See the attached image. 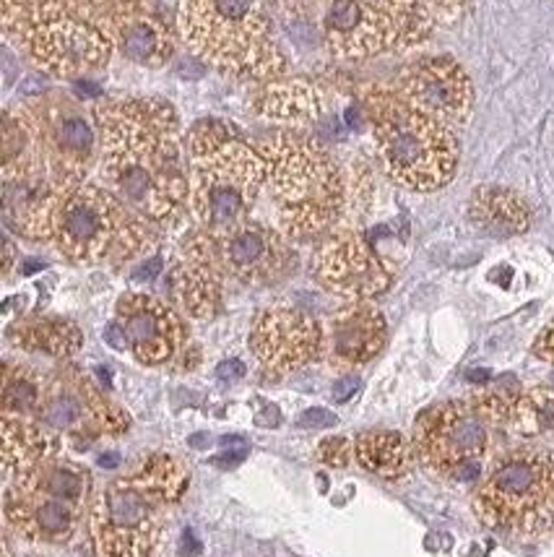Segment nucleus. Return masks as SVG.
<instances>
[{
  "mask_svg": "<svg viewBox=\"0 0 554 557\" xmlns=\"http://www.w3.org/2000/svg\"><path fill=\"white\" fill-rule=\"evenodd\" d=\"M190 487L188 467L167 454L138 459L95 495L87 532L95 557H160L169 510Z\"/></svg>",
  "mask_w": 554,
  "mask_h": 557,
  "instance_id": "obj_3",
  "label": "nucleus"
},
{
  "mask_svg": "<svg viewBox=\"0 0 554 557\" xmlns=\"http://www.w3.org/2000/svg\"><path fill=\"white\" fill-rule=\"evenodd\" d=\"M240 375H245V364L240 360H229L219 364V377H224V381H229V377H240Z\"/></svg>",
  "mask_w": 554,
  "mask_h": 557,
  "instance_id": "obj_36",
  "label": "nucleus"
},
{
  "mask_svg": "<svg viewBox=\"0 0 554 557\" xmlns=\"http://www.w3.org/2000/svg\"><path fill=\"white\" fill-rule=\"evenodd\" d=\"M250 349L268 377H287L326 351V329L305 310L274 305L255 318Z\"/></svg>",
  "mask_w": 554,
  "mask_h": 557,
  "instance_id": "obj_17",
  "label": "nucleus"
},
{
  "mask_svg": "<svg viewBox=\"0 0 554 557\" xmlns=\"http://www.w3.org/2000/svg\"><path fill=\"white\" fill-rule=\"evenodd\" d=\"M414 448L399 433L373 430L354 437V459L365 472L382 480H401L408 472Z\"/></svg>",
  "mask_w": 554,
  "mask_h": 557,
  "instance_id": "obj_28",
  "label": "nucleus"
},
{
  "mask_svg": "<svg viewBox=\"0 0 554 557\" xmlns=\"http://www.w3.org/2000/svg\"><path fill=\"white\" fill-rule=\"evenodd\" d=\"M99 151L97 125L71 97H39L3 110L0 177L42 172L61 194L87 183Z\"/></svg>",
  "mask_w": 554,
  "mask_h": 557,
  "instance_id": "obj_4",
  "label": "nucleus"
},
{
  "mask_svg": "<svg viewBox=\"0 0 554 557\" xmlns=\"http://www.w3.org/2000/svg\"><path fill=\"white\" fill-rule=\"evenodd\" d=\"M533 355H537L539 360L554 364V321L546 323L542 334L537 336V342H533Z\"/></svg>",
  "mask_w": 554,
  "mask_h": 557,
  "instance_id": "obj_34",
  "label": "nucleus"
},
{
  "mask_svg": "<svg viewBox=\"0 0 554 557\" xmlns=\"http://www.w3.org/2000/svg\"><path fill=\"white\" fill-rule=\"evenodd\" d=\"M188 211L201 230L224 232L248 222L268 181L266 159L232 125L201 121L185 141Z\"/></svg>",
  "mask_w": 554,
  "mask_h": 557,
  "instance_id": "obj_6",
  "label": "nucleus"
},
{
  "mask_svg": "<svg viewBox=\"0 0 554 557\" xmlns=\"http://www.w3.org/2000/svg\"><path fill=\"white\" fill-rule=\"evenodd\" d=\"M395 91L448 128H461L471 117L474 84L453 58H421L406 65L395 78Z\"/></svg>",
  "mask_w": 554,
  "mask_h": 557,
  "instance_id": "obj_19",
  "label": "nucleus"
},
{
  "mask_svg": "<svg viewBox=\"0 0 554 557\" xmlns=\"http://www.w3.org/2000/svg\"><path fill=\"white\" fill-rule=\"evenodd\" d=\"M435 29L425 0H326L323 42L339 61H369L419 48Z\"/></svg>",
  "mask_w": 554,
  "mask_h": 557,
  "instance_id": "obj_13",
  "label": "nucleus"
},
{
  "mask_svg": "<svg viewBox=\"0 0 554 557\" xmlns=\"http://www.w3.org/2000/svg\"><path fill=\"white\" fill-rule=\"evenodd\" d=\"M3 433V472L16 476L24 469L37 467L50 456H55L52 433L42 428L37 417H5L0 422Z\"/></svg>",
  "mask_w": 554,
  "mask_h": 557,
  "instance_id": "obj_26",
  "label": "nucleus"
},
{
  "mask_svg": "<svg viewBox=\"0 0 554 557\" xmlns=\"http://www.w3.org/2000/svg\"><path fill=\"white\" fill-rule=\"evenodd\" d=\"M13 269V243L5 240V258H3V276H9Z\"/></svg>",
  "mask_w": 554,
  "mask_h": 557,
  "instance_id": "obj_37",
  "label": "nucleus"
},
{
  "mask_svg": "<svg viewBox=\"0 0 554 557\" xmlns=\"http://www.w3.org/2000/svg\"><path fill=\"white\" fill-rule=\"evenodd\" d=\"M117 52L143 69H162L175 55L177 24L160 0H115Z\"/></svg>",
  "mask_w": 554,
  "mask_h": 557,
  "instance_id": "obj_21",
  "label": "nucleus"
},
{
  "mask_svg": "<svg viewBox=\"0 0 554 557\" xmlns=\"http://www.w3.org/2000/svg\"><path fill=\"white\" fill-rule=\"evenodd\" d=\"M48 377L22 362L3 364V391L0 409L5 417H37Z\"/></svg>",
  "mask_w": 554,
  "mask_h": 557,
  "instance_id": "obj_29",
  "label": "nucleus"
},
{
  "mask_svg": "<svg viewBox=\"0 0 554 557\" xmlns=\"http://www.w3.org/2000/svg\"><path fill=\"white\" fill-rule=\"evenodd\" d=\"M518 396V383L505 377L464 399L427 409L414 424V456L438 476L474 480L492 456L503 428L511 424Z\"/></svg>",
  "mask_w": 554,
  "mask_h": 557,
  "instance_id": "obj_8",
  "label": "nucleus"
},
{
  "mask_svg": "<svg viewBox=\"0 0 554 557\" xmlns=\"http://www.w3.org/2000/svg\"><path fill=\"white\" fill-rule=\"evenodd\" d=\"M3 35L52 78L102 71L117 50L115 0H0Z\"/></svg>",
  "mask_w": 554,
  "mask_h": 557,
  "instance_id": "obj_2",
  "label": "nucleus"
},
{
  "mask_svg": "<svg viewBox=\"0 0 554 557\" xmlns=\"http://www.w3.org/2000/svg\"><path fill=\"white\" fill-rule=\"evenodd\" d=\"M357 391H360V377L357 375L341 377V381L333 386V401L344 404V401L352 399V396L357 394Z\"/></svg>",
  "mask_w": 554,
  "mask_h": 557,
  "instance_id": "obj_35",
  "label": "nucleus"
},
{
  "mask_svg": "<svg viewBox=\"0 0 554 557\" xmlns=\"http://www.w3.org/2000/svg\"><path fill=\"white\" fill-rule=\"evenodd\" d=\"M386 339L388 326L380 310L369 302H349L328 321L323 355L336 370H354L375 360Z\"/></svg>",
  "mask_w": 554,
  "mask_h": 557,
  "instance_id": "obj_23",
  "label": "nucleus"
},
{
  "mask_svg": "<svg viewBox=\"0 0 554 557\" xmlns=\"http://www.w3.org/2000/svg\"><path fill=\"white\" fill-rule=\"evenodd\" d=\"M99 172L130 209L156 227H173L188 214V159L173 104L128 97L97 102Z\"/></svg>",
  "mask_w": 554,
  "mask_h": 557,
  "instance_id": "obj_1",
  "label": "nucleus"
},
{
  "mask_svg": "<svg viewBox=\"0 0 554 557\" xmlns=\"http://www.w3.org/2000/svg\"><path fill=\"white\" fill-rule=\"evenodd\" d=\"M313 276L323 289L349 302H367L388 292L393 269L365 235L354 230H333L313 256Z\"/></svg>",
  "mask_w": 554,
  "mask_h": 557,
  "instance_id": "obj_16",
  "label": "nucleus"
},
{
  "mask_svg": "<svg viewBox=\"0 0 554 557\" xmlns=\"http://www.w3.org/2000/svg\"><path fill=\"white\" fill-rule=\"evenodd\" d=\"M104 339L115 349H128L147 368H160L185 349L188 331L173 305L149 292H125Z\"/></svg>",
  "mask_w": 554,
  "mask_h": 557,
  "instance_id": "obj_15",
  "label": "nucleus"
},
{
  "mask_svg": "<svg viewBox=\"0 0 554 557\" xmlns=\"http://www.w3.org/2000/svg\"><path fill=\"white\" fill-rule=\"evenodd\" d=\"M511 424L520 435H544L554 430V388L552 386H533L520 391V396L513 404Z\"/></svg>",
  "mask_w": 554,
  "mask_h": 557,
  "instance_id": "obj_30",
  "label": "nucleus"
},
{
  "mask_svg": "<svg viewBox=\"0 0 554 557\" xmlns=\"http://www.w3.org/2000/svg\"><path fill=\"white\" fill-rule=\"evenodd\" d=\"M253 110L263 121L292 125V131H300L320 121L326 112V99L318 86L302 82V78H294V82L276 78V82L263 84V89L253 99Z\"/></svg>",
  "mask_w": 554,
  "mask_h": 557,
  "instance_id": "obj_24",
  "label": "nucleus"
},
{
  "mask_svg": "<svg viewBox=\"0 0 554 557\" xmlns=\"http://www.w3.org/2000/svg\"><path fill=\"white\" fill-rule=\"evenodd\" d=\"M154 227L110 188L84 183L65 198L52 243L71 263L123 267L154 248Z\"/></svg>",
  "mask_w": 554,
  "mask_h": 557,
  "instance_id": "obj_11",
  "label": "nucleus"
},
{
  "mask_svg": "<svg viewBox=\"0 0 554 557\" xmlns=\"http://www.w3.org/2000/svg\"><path fill=\"white\" fill-rule=\"evenodd\" d=\"M209 235L227 278L250 287L279 282L297 263L289 237L253 216L232 230L209 232Z\"/></svg>",
  "mask_w": 554,
  "mask_h": 557,
  "instance_id": "obj_18",
  "label": "nucleus"
},
{
  "mask_svg": "<svg viewBox=\"0 0 554 557\" xmlns=\"http://www.w3.org/2000/svg\"><path fill=\"white\" fill-rule=\"evenodd\" d=\"M339 422L336 420V414L333 412H328V409H307L305 414L300 417V420H297V424H300V428H305V430H326V428H333V424Z\"/></svg>",
  "mask_w": 554,
  "mask_h": 557,
  "instance_id": "obj_33",
  "label": "nucleus"
},
{
  "mask_svg": "<svg viewBox=\"0 0 554 557\" xmlns=\"http://www.w3.org/2000/svg\"><path fill=\"white\" fill-rule=\"evenodd\" d=\"M0 181H3V214L9 227L26 240H55L58 216L68 196L61 194L42 172H16V175H3Z\"/></svg>",
  "mask_w": 554,
  "mask_h": 557,
  "instance_id": "obj_22",
  "label": "nucleus"
},
{
  "mask_svg": "<svg viewBox=\"0 0 554 557\" xmlns=\"http://www.w3.org/2000/svg\"><path fill=\"white\" fill-rule=\"evenodd\" d=\"M468 3H471V0H425V5L435 16V22L443 24H451L456 22L458 16H464Z\"/></svg>",
  "mask_w": 554,
  "mask_h": 557,
  "instance_id": "obj_32",
  "label": "nucleus"
},
{
  "mask_svg": "<svg viewBox=\"0 0 554 557\" xmlns=\"http://www.w3.org/2000/svg\"><path fill=\"white\" fill-rule=\"evenodd\" d=\"M360 102L373 125L382 170L393 183L417 194H430L453 181L461 157L453 128L412 108L388 86H367Z\"/></svg>",
  "mask_w": 554,
  "mask_h": 557,
  "instance_id": "obj_9",
  "label": "nucleus"
},
{
  "mask_svg": "<svg viewBox=\"0 0 554 557\" xmlns=\"http://www.w3.org/2000/svg\"><path fill=\"white\" fill-rule=\"evenodd\" d=\"M11 342L24 351H37V355L65 360L74 357L84 347V334L68 318H29L16 329H11Z\"/></svg>",
  "mask_w": 554,
  "mask_h": 557,
  "instance_id": "obj_27",
  "label": "nucleus"
},
{
  "mask_svg": "<svg viewBox=\"0 0 554 557\" xmlns=\"http://www.w3.org/2000/svg\"><path fill=\"white\" fill-rule=\"evenodd\" d=\"M177 32L201 63L237 82H276L289 63L261 0H180Z\"/></svg>",
  "mask_w": 554,
  "mask_h": 557,
  "instance_id": "obj_7",
  "label": "nucleus"
},
{
  "mask_svg": "<svg viewBox=\"0 0 554 557\" xmlns=\"http://www.w3.org/2000/svg\"><path fill=\"white\" fill-rule=\"evenodd\" d=\"M224 274L214 243L206 230H198L185 237L169 269V289L182 313L196 321H209L219 313L224 300Z\"/></svg>",
  "mask_w": 554,
  "mask_h": 557,
  "instance_id": "obj_20",
  "label": "nucleus"
},
{
  "mask_svg": "<svg viewBox=\"0 0 554 557\" xmlns=\"http://www.w3.org/2000/svg\"><path fill=\"white\" fill-rule=\"evenodd\" d=\"M37 420L52 435L63 433L84 441L123 435L130 428V417L117 404H112L87 373L76 368H61L48 375Z\"/></svg>",
  "mask_w": 554,
  "mask_h": 557,
  "instance_id": "obj_14",
  "label": "nucleus"
},
{
  "mask_svg": "<svg viewBox=\"0 0 554 557\" xmlns=\"http://www.w3.org/2000/svg\"><path fill=\"white\" fill-rule=\"evenodd\" d=\"M268 188L289 240H315L333 232L349 207V185L326 144L302 131H279L259 146Z\"/></svg>",
  "mask_w": 554,
  "mask_h": 557,
  "instance_id": "obj_5",
  "label": "nucleus"
},
{
  "mask_svg": "<svg viewBox=\"0 0 554 557\" xmlns=\"http://www.w3.org/2000/svg\"><path fill=\"white\" fill-rule=\"evenodd\" d=\"M315 456H318L323 467L344 469L354 459V441H349V437H326Z\"/></svg>",
  "mask_w": 554,
  "mask_h": 557,
  "instance_id": "obj_31",
  "label": "nucleus"
},
{
  "mask_svg": "<svg viewBox=\"0 0 554 557\" xmlns=\"http://www.w3.org/2000/svg\"><path fill=\"white\" fill-rule=\"evenodd\" d=\"M284 3H294V0H284Z\"/></svg>",
  "mask_w": 554,
  "mask_h": 557,
  "instance_id": "obj_39",
  "label": "nucleus"
},
{
  "mask_svg": "<svg viewBox=\"0 0 554 557\" xmlns=\"http://www.w3.org/2000/svg\"><path fill=\"white\" fill-rule=\"evenodd\" d=\"M91 474L81 463L50 456L24 469L5 490L3 513L11 532L37 545H68L91 508Z\"/></svg>",
  "mask_w": 554,
  "mask_h": 557,
  "instance_id": "obj_10",
  "label": "nucleus"
},
{
  "mask_svg": "<svg viewBox=\"0 0 554 557\" xmlns=\"http://www.w3.org/2000/svg\"><path fill=\"white\" fill-rule=\"evenodd\" d=\"M468 216L481 232L494 237L524 235L531 227V209L516 190L481 185L468 198Z\"/></svg>",
  "mask_w": 554,
  "mask_h": 557,
  "instance_id": "obj_25",
  "label": "nucleus"
},
{
  "mask_svg": "<svg viewBox=\"0 0 554 557\" xmlns=\"http://www.w3.org/2000/svg\"><path fill=\"white\" fill-rule=\"evenodd\" d=\"M3 555L11 557V547H9V540H3Z\"/></svg>",
  "mask_w": 554,
  "mask_h": 557,
  "instance_id": "obj_38",
  "label": "nucleus"
},
{
  "mask_svg": "<svg viewBox=\"0 0 554 557\" xmlns=\"http://www.w3.org/2000/svg\"><path fill=\"white\" fill-rule=\"evenodd\" d=\"M474 513L492 532L539 540L554 532V456L516 448L500 456L474 495Z\"/></svg>",
  "mask_w": 554,
  "mask_h": 557,
  "instance_id": "obj_12",
  "label": "nucleus"
}]
</instances>
